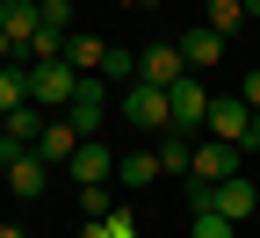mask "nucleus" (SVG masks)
I'll return each mask as SVG.
<instances>
[{
    "instance_id": "f3484780",
    "label": "nucleus",
    "mask_w": 260,
    "mask_h": 238,
    "mask_svg": "<svg viewBox=\"0 0 260 238\" xmlns=\"http://www.w3.org/2000/svg\"><path fill=\"white\" fill-rule=\"evenodd\" d=\"M29 101V65H0V116H15Z\"/></svg>"
},
{
    "instance_id": "9d476101",
    "label": "nucleus",
    "mask_w": 260,
    "mask_h": 238,
    "mask_svg": "<svg viewBox=\"0 0 260 238\" xmlns=\"http://www.w3.org/2000/svg\"><path fill=\"white\" fill-rule=\"evenodd\" d=\"M73 145H80V130L65 123V116L37 130V152H44V166H73Z\"/></svg>"
},
{
    "instance_id": "39448f33",
    "label": "nucleus",
    "mask_w": 260,
    "mask_h": 238,
    "mask_svg": "<svg viewBox=\"0 0 260 238\" xmlns=\"http://www.w3.org/2000/svg\"><path fill=\"white\" fill-rule=\"evenodd\" d=\"M65 123H73L80 138H94V130L109 123V87H102V73H80L73 101H65Z\"/></svg>"
},
{
    "instance_id": "cd10ccee",
    "label": "nucleus",
    "mask_w": 260,
    "mask_h": 238,
    "mask_svg": "<svg viewBox=\"0 0 260 238\" xmlns=\"http://www.w3.org/2000/svg\"><path fill=\"white\" fill-rule=\"evenodd\" d=\"M253 138H260V109H253Z\"/></svg>"
},
{
    "instance_id": "6ab92c4d",
    "label": "nucleus",
    "mask_w": 260,
    "mask_h": 238,
    "mask_svg": "<svg viewBox=\"0 0 260 238\" xmlns=\"http://www.w3.org/2000/svg\"><path fill=\"white\" fill-rule=\"evenodd\" d=\"M102 80L130 87V80H138V51H116V44H109V58H102Z\"/></svg>"
},
{
    "instance_id": "ddd939ff",
    "label": "nucleus",
    "mask_w": 260,
    "mask_h": 238,
    "mask_svg": "<svg viewBox=\"0 0 260 238\" xmlns=\"http://www.w3.org/2000/svg\"><path fill=\"white\" fill-rule=\"evenodd\" d=\"M181 58H188V65H217V58H224V37H217L210 22H195L188 37H181Z\"/></svg>"
},
{
    "instance_id": "aec40b11",
    "label": "nucleus",
    "mask_w": 260,
    "mask_h": 238,
    "mask_svg": "<svg viewBox=\"0 0 260 238\" xmlns=\"http://www.w3.org/2000/svg\"><path fill=\"white\" fill-rule=\"evenodd\" d=\"M37 22H44V29H58V37H73V0H44Z\"/></svg>"
},
{
    "instance_id": "5701e85b",
    "label": "nucleus",
    "mask_w": 260,
    "mask_h": 238,
    "mask_svg": "<svg viewBox=\"0 0 260 238\" xmlns=\"http://www.w3.org/2000/svg\"><path fill=\"white\" fill-rule=\"evenodd\" d=\"M239 101H246V109H260V65L246 73V87H239Z\"/></svg>"
},
{
    "instance_id": "20e7f679",
    "label": "nucleus",
    "mask_w": 260,
    "mask_h": 238,
    "mask_svg": "<svg viewBox=\"0 0 260 238\" xmlns=\"http://www.w3.org/2000/svg\"><path fill=\"white\" fill-rule=\"evenodd\" d=\"M73 87H80V73L65 58H37V65H29V101H37V109H65Z\"/></svg>"
},
{
    "instance_id": "1a4fd4ad",
    "label": "nucleus",
    "mask_w": 260,
    "mask_h": 238,
    "mask_svg": "<svg viewBox=\"0 0 260 238\" xmlns=\"http://www.w3.org/2000/svg\"><path fill=\"white\" fill-rule=\"evenodd\" d=\"M73 181H80V188L116 181V152H109L102 138H80V145H73Z\"/></svg>"
},
{
    "instance_id": "f257e3e1",
    "label": "nucleus",
    "mask_w": 260,
    "mask_h": 238,
    "mask_svg": "<svg viewBox=\"0 0 260 238\" xmlns=\"http://www.w3.org/2000/svg\"><path fill=\"white\" fill-rule=\"evenodd\" d=\"M203 130H210V138L217 145H239V152H260V138H253V109H246V101L239 94H210V116H203Z\"/></svg>"
},
{
    "instance_id": "9b49d317",
    "label": "nucleus",
    "mask_w": 260,
    "mask_h": 238,
    "mask_svg": "<svg viewBox=\"0 0 260 238\" xmlns=\"http://www.w3.org/2000/svg\"><path fill=\"white\" fill-rule=\"evenodd\" d=\"M102 58H109V44L94 37V29H73V37H65V65H73V73H102Z\"/></svg>"
},
{
    "instance_id": "0eeeda50",
    "label": "nucleus",
    "mask_w": 260,
    "mask_h": 238,
    "mask_svg": "<svg viewBox=\"0 0 260 238\" xmlns=\"http://www.w3.org/2000/svg\"><path fill=\"white\" fill-rule=\"evenodd\" d=\"M123 116L138 123V130H167V87L130 80V87H123Z\"/></svg>"
},
{
    "instance_id": "6e6552de",
    "label": "nucleus",
    "mask_w": 260,
    "mask_h": 238,
    "mask_svg": "<svg viewBox=\"0 0 260 238\" xmlns=\"http://www.w3.org/2000/svg\"><path fill=\"white\" fill-rule=\"evenodd\" d=\"M181 73H188L181 44H145V51H138V80H152V87H174Z\"/></svg>"
},
{
    "instance_id": "f03ea898",
    "label": "nucleus",
    "mask_w": 260,
    "mask_h": 238,
    "mask_svg": "<svg viewBox=\"0 0 260 238\" xmlns=\"http://www.w3.org/2000/svg\"><path fill=\"white\" fill-rule=\"evenodd\" d=\"M188 202H210L217 217H232V224H246V217L260 210V188H253L246 174H224V181H210V188H188Z\"/></svg>"
},
{
    "instance_id": "2eb2a0df",
    "label": "nucleus",
    "mask_w": 260,
    "mask_h": 238,
    "mask_svg": "<svg viewBox=\"0 0 260 238\" xmlns=\"http://www.w3.org/2000/svg\"><path fill=\"white\" fill-rule=\"evenodd\" d=\"M116 181L138 195V188H152L159 181V152H130V159H116Z\"/></svg>"
},
{
    "instance_id": "bb28decb",
    "label": "nucleus",
    "mask_w": 260,
    "mask_h": 238,
    "mask_svg": "<svg viewBox=\"0 0 260 238\" xmlns=\"http://www.w3.org/2000/svg\"><path fill=\"white\" fill-rule=\"evenodd\" d=\"M116 8H145V0H116Z\"/></svg>"
},
{
    "instance_id": "a878e982",
    "label": "nucleus",
    "mask_w": 260,
    "mask_h": 238,
    "mask_svg": "<svg viewBox=\"0 0 260 238\" xmlns=\"http://www.w3.org/2000/svg\"><path fill=\"white\" fill-rule=\"evenodd\" d=\"M246 15H253V22H260V0H246Z\"/></svg>"
},
{
    "instance_id": "423d86ee",
    "label": "nucleus",
    "mask_w": 260,
    "mask_h": 238,
    "mask_svg": "<svg viewBox=\"0 0 260 238\" xmlns=\"http://www.w3.org/2000/svg\"><path fill=\"white\" fill-rule=\"evenodd\" d=\"M239 145H217V138H203V145H188V188H210V181H224V174H239Z\"/></svg>"
},
{
    "instance_id": "b1692460",
    "label": "nucleus",
    "mask_w": 260,
    "mask_h": 238,
    "mask_svg": "<svg viewBox=\"0 0 260 238\" xmlns=\"http://www.w3.org/2000/svg\"><path fill=\"white\" fill-rule=\"evenodd\" d=\"M0 65H22V51L8 44V29H0Z\"/></svg>"
},
{
    "instance_id": "7ed1b4c3",
    "label": "nucleus",
    "mask_w": 260,
    "mask_h": 238,
    "mask_svg": "<svg viewBox=\"0 0 260 238\" xmlns=\"http://www.w3.org/2000/svg\"><path fill=\"white\" fill-rule=\"evenodd\" d=\"M203 116H210V87L195 80V73H181L174 87H167V130H203Z\"/></svg>"
},
{
    "instance_id": "f8f14e48",
    "label": "nucleus",
    "mask_w": 260,
    "mask_h": 238,
    "mask_svg": "<svg viewBox=\"0 0 260 238\" xmlns=\"http://www.w3.org/2000/svg\"><path fill=\"white\" fill-rule=\"evenodd\" d=\"M0 29H8V44L22 51L29 37H37V0H0Z\"/></svg>"
},
{
    "instance_id": "393cba45",
    "label": "nucleus",
    "mask_w": 260,
    "mask_h": 238,
    "mask_svg": "<svg viewBox=\"0 0 260 238\" xmlns=\"http://www.w3.org/2000/svg\"><path fill=\"white\" fill-rule=\"evenodd\" d=\"M0 238H29V231H22V224H0Z\"/></svg>"
},
{
    "instance_id": "4468645a",
    "label": "nucleus",
    "mask_w": 260,
    "mask_h": 238,
    "mask_svg": "<svg viewBox=\"0 0 260 238\" xmlns=\"http://www.w3.org/2000/svg\"><path fill=\"white\" fill-rule=\"evenodd\" d=\"M73 238H138V217L130 210H109V217H80Z\"/></svg>"
},
{
    "instance_id": "412c9836",
    "label": "nucleus",
    "mask_w": 260,
    "mask_h": 238,
    "mask_svg": "<svg viewBox=\"0 0 260 238\" xmlns=\"http://www.w3.org/2000/svg\"><path fill=\"white\" fill-rule=\"evenodd\" d=\"M159 174H188V138H181V130L159 145Z\"/></svg>"
},
{
    "instance_id": "a211bd4d",
    "label": "nucleus",
    "mask_w": 260,
    "mask_h": 238,
    "mask_svg": "<svg viewBox=\"0 0 260 238\" xmlns=\"http://www.w3.org/2000/svg\"><path fill=\"white\" fill-rule=\"evenodd\" d=\"M210 29L217 37H239L246 29V0H210Z\"/></svg>"
},
{
    "instance_id": "dca6fc26",
    "label": "nucleus",
    "mask_w": 260,
    "mask_h": 238,
    "mask_svg": "<svg viewBox=\"0 0 260 238\" xmlns=\"http://www.w3.org/2000/svg\"><path fill=\"white\" fill-rule=\"evenodd\" d=\"M232 231H239V224H232V217H217L210 202H188V238H232Z\"/></svg>"
},
{
    "instance_id": "c85d7f7f",
    "label": "nucleus",
    "mask_w": 260,
    "mask_h": 238,
    "mask_svg": "<svg viewBox=\"0 0 260 238\" xmlns=\"http://www.w3.org/2000/svg\"><path fill=\"white\" fill-rule=\"evenodd\" d=\"M37 8H44V0H37Z\"/></svg>"
},
{
    "instance_id": "4be33fe9",
    "label": "nucleus",
    "mask_w": 260,
    "mask_h": 238,
    "mask_svg": "<svg viewBox=\"0 0 260 238\" xmlns=\"http://www.w3.org/2000/svg\"><path fill=\"white\" fill-rule=\"evenodd\" d=\"M116 202H109V181H94V188H80V217H109Z\"/></svg>"
}]
</instances>
